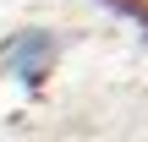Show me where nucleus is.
<instances>
[{
    "label": "nucleus",
    "mask_w": 148,
    "mask_h": 142,
    "mask_svg": "<svg viewBox=\"0 0 148 142\" xmlns=\"http://www.w3.org/2000/svg\"><path fill=\"white\" fill-rule=\"evenodd\" d=\"M55 55H60L55 33H44V27H27V33H16V38H11V49H5V66H11V77H16L22 88H38V82L49 77Z\"/></svg>",
    "instance_id": "obj_1"
}]
</instances>
